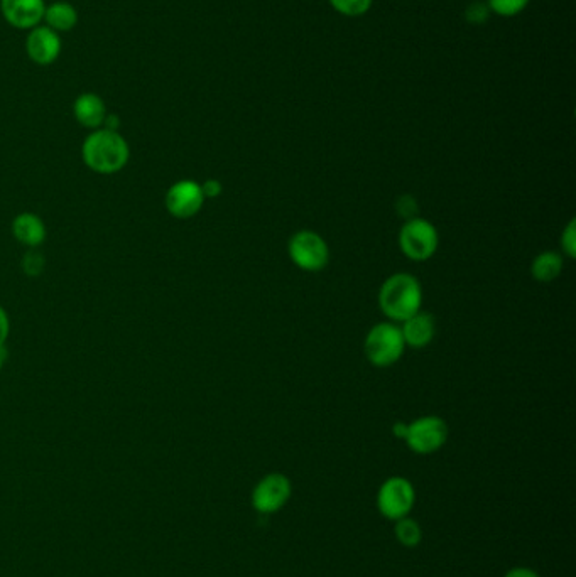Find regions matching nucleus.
<instances>
[{"instance_id": "obj_19", "label": "nucleus", "mask_w": 576, "mask_h": 577, "mask_svg": "<svg viewBox=\"0 0 576 577\" xmlns=\"http://www.w3.org/2000/svg\"><path fill=\"white\" fill-rule=\"evenodd\" d=\"M330 6L345 17H362L370 11L374 0H328Z\"/></svg>"}, {"instance_id": "obj_26", "label": "nucleus", "mask_w": 576, "mask_h": 577, "mask_svg": "<svg viewBox=\"0 0 576 577\" xmlns=\"http://www.w3.org/2000/svg\"><path fill=\"white\" fill-rule=\"evenodd\" d=\"M406 432H408V424L397 422L396 426H394V434H396V437L404 439V437H406Z\"/></svg>"}, {"instance_id": "obj_11", "label": "nucleus", "mask_w": 576, "mask_h": 577, "mask_svg": "<svg viewBox=\"0 0 576 577\" xmlns=\"http://www.w3.org/2000/svg\"><path fill=\"white\" fill-rule=\"evenodd\" d=\"M60 34L48 26H38L31 29L26 39V53L29 60L39 66L53 65L61 53Z\"/></svg>"}, {"instance_id": "obj_27", "label": "nucleus", "mask_w": 576, "mask_h": 577, "mask_svg": "<svg viewBox=\"0 0 576 577\" xmlns=\"http://www.w3.org/2000/svg\"><path fill=\"white\" fill-rule=\"evenodd\" d=\"M4 360H6V350L4 348H0V368L4 365Z\"/></svg>"}, {"instance_id": "obj_9", "label": "nucleus", "mask_w": 576, "mask_h": 577, "mask_svg": "<svg viewBox=\"0 0 576 577\" xmlns=\"http://www.w3.org/2000/svg\"><path fill=\"white\" fill-rule=\"evenodd\" d=\"M205 195L200 184L195 181H180L169 188L166 195V208L174 218L188 220L202 210Z\"/></svg>"}, {"instance_id": "obj_1", "label": "nucleus", "mask_w": 576, "mask_h": 577, "mask_svg": "<svg viewBox=\"0 0 576 577\" xmlns=\"http://www.w3.org/2000/svg\"><path fill=\"white\" fill-rule=\"evenodd\" d=\"M83 161L98 174H115L129 162V146L124 137L109 129H97L83 142Z\"/></svg>"}, {"instance_id": "obj_15", "label": "nucleus", "mask_w": 576, "mask_h": 577, "mask_svg": "<svg viewBox=\"0 0 576 577\" xmlns=\"http://www.w3.org/2000/svg\"><path fill=\"white\" fill-rule=\"evenodd\" d=\"M43 21L56 33H66L77 26L78 11L68 2H55L51 6H46Z\"/></svg>"}, {"instance_id": "obj_14", "label": "nucleus", "mask_w": 576, "mask_h": 577, "mask_svg": "<svg viewBox=\"0 0 576 577\" xmlns=\"http://www.w3.org/2000/svg\"><path fill=\"white\" fill-rule=\"evenodd\" d=\"M12 233L19 242L24 243L26 247H31V249H36L46 238L44 223L33 213H22V215L17 216L12 223Z\"/></svg>"}, {"instance_id": "obj_23", "label": "nucleus", "mask_w": 576, "mask_h": 577, "mask_svg": "<svg viewBox=\"0 0 576 577\" xmlns=\"http://www.w3.org/2000/svg\"><path fill=\"white\" fill-rule=\"evenodd\" d=\"M202 189L205 198H217L222 193V184L215 181V179H210V181L203 184Z\"/></svg>"}, {"instance_id": "obj_5", "label": "nucleus", "mask_w": 576, "mask_h": 577, "mask_svg": "<svg viewBox=\"0 0 576 577\" xmlns=\"http://www.w3.org/2000/svg\"><path fill=\"white\" fill-rule=\"evenodd\" d=\"M416 502V491L411 481L406 480L403 476H392L389 480L382 483L377 493V508L382 517L389 520H401L409 517Z\"/></svg>"}, {"instance_id": "obj_12", "label": "nucleus", "mask_w": 576, "mask_h": 577, "mask_svg": "<svg viewBox=\"0 0 576 577\" xmlns=\"http://www.w3.org/2000/svg\"><path fill=\"white\" fill-rule=\"evenodd\" d=\"M401 333H403L406 346L424 348V346L430 345L436 333V321L433 314L418 311L411 318L403 321Z\"/></svg>"}, {"instance_id": "obj_25", "label": "nucleus", "mask_w": 576, "mask_h": 577, "mask_svg": "<svg viewBox=\"0 0 576 577\" xmlns=\"http://www.w3.org/2000/svg\"><path fill=\"white\" fill-rule=\"evenodd\" d=\"M504 577H539V574L529 567H514Z\"/></svg>"}, {"instance_id": "obj_16", "label": "nucleus", "mask_w": 576, "mask_h": 577, "mask_svg": "<svg viewBox=\"0 0 576 577\" xmlns=\"http://www.w3.org/2000/svg\"><path fill=\"white\" fill-rule=\"evenodd\" d=\"M563 270V260L556 252H543L533 260L531 274L539 282L555 281Z\"/></svg>"}, {"instance_id": "obj_24", "label": "nucleus", "mask_w": 576, "mask_h": 577, "mask_svg": "<svg viewBox=\"0 0 576 577\" xmlns=\"http://www.w3.org/2000/svg\"><path fill=\"white\" fill-rule=\"evenodd\" d=\"M7 335H9V319L6 311L0 308V348L6 343Z\"/></svg>"}, {"instance_id": "obj_13", "label": "nucleus", "mask_w": 576, "mask_h": 577, "mask_svg": "<svg viewBox=\"0 0 576 577\" xmlns=\"http://www.w3.org/2000/svg\"><path fill=\"white\" fill-rule=\"evenodd\" d=\"M73 114H75L78 124L87 127V129L97 130L104 125L105 117H107V107H105L104 100L98 97L97 93H82L75 100Z\"/></svg>"}, {"instance_id": "obj_21", "label": "nucleus", "mask_w": 576, "mask_h": 577, "mask_svg": "<svg viewBox=\"0 0 576 577\" xmlns=\"http://www.w3.org/2000/svg\"><path fill=\"white\" fill-rule=\"evenodd\" d=\"M44 269V257L38 250H29L22 259V270L29 277H38Z\"/></svg>"}, {"instance_id": "obj_18", "label": "nucleus", "mask_w": 576, "mask_h": 577, "mask_svg": "<svg viewBox=\"0 0 576 577\" xmlns=\"http://www.w3.org/2000/svg\"><path fill=\"white\" fill-rule=\"evenodd\" d=\"M490 12L500 17H516L526 11L531 0H485Z\"/></svg>"}, {"instance_id": "obj_22", "label": "nucleus", "mask_w": 576, "mask_h": 577, "mask_svg": "<svg viewBox=\"0 0 576 577\" xmlns=\"http://www.w3.org/2000/svg\"><path fill=\"white\" fill-rule=\"evenodd\" d=\"M561 245H563V250H565L568 257H575L576 255V228L575 220H571L568 223V227L565 228L563 232V237H561Z\"/></svg>"}, {"instance_id": "obj_17", "label": "nucleus", "mask_w": 576, "mask_h": 577, "mask_svg": "<svg viewBox=\"0 0 576 577\" xmlns=\"http://www.w3.org/2000/svg\"><path fill=\"white\" fill-rule=\"evenodd\" d=\"M394 534H396L397 542L403 544L404 547H416L423 539V530L419 527L418 522L409 517L397 520Z\"/></svg>"}, {"instance_id": "obj_20", "label": "nucleus", "mask_w": 576, "mask_h": 577, "mask_svg": "<svg viewBox=\"0 0 576 577\" xmlns=\"http://www.w3.org/2000/svg\"><path fill=\"white\" fill-rule=\"evenodd\" d=\"M492 12H490L487 2L482 0H473L465 9V21L470 22L472 26H484L489 21Z\"/></svg>"}, {"instance_id": "obj_4", "label": "nucleus", "mask_w": 576, "mask_h": 577, "mask_svg": "<svg viewBox=\"0 0 576 577\" xmlns=\"http://www.w3.org/2000/svg\"><path fill=\"white\" fill-rule=\"evenodd\" d=\"M440 237L436 228L423 218H409L399 233V247L414 262H424L436 254Z\"/></svg>"}, {"instance_id": "obj_6", "label": "nucleus", "mask_w": 576, "mask_h": 577, "mask_svg": "<svg viewBox=\"0 0 576 577\" xmlns=\"http://www.w3.org/2000/svg\"><path fill=\"white\" fill-rule=\"evenodd\" d=\"M448 439V426L441 417H419L416 421L408 424V432L404 441L409 449L416 454L436 453L443 448Z\"/></svg>"}, {"instance_id": "obj_3", "label": "nucleus", "mask_w": 576, "mask_h": 577, "mask_svg": "<svg viewBox=\"0 0 576 577\" xmlns=\"http://www.w3.org/2000/svg\"><path fill=\"white\" fill-rule=\"evenodd\" d=\"M365 356L375 367H391L401 360L406 343H404L401 326L394 323L375 324L365 338Z\"/></svg>"}, {"instance_id": "obj_10", "label": "nucleus", "mask_w": 576, "mask_h": 577, "mask_svg": "<svg viewBox=\"0 0 576 577\" xmlns=\"http://www.w3.org/2000/svg\"><path fill=\"white\" fill-rule=\"evenodd\" d=\"M0 11L11 24L21 31H31L34 27L41 26L46 12L44 0H0Z\"/></svg>"}, {"instance_id": "obj_7", "label": "nucleus", "mask_w": 576, "mask_h": 577, "mask_svg": "<svg viewBox=\"0 0 576 577\" xmlns=\"http://www.w3.org/2000/svg\"><path fill=\"white\" fill-rule=\"evenodd\" d=\"M289 257L299 269L316 272L328 264L330 259V250L321 235L303 230L291 238L289 242Z\"/></svg>"}, {"instance_id": "obj_8", "label": "nucleus", "mask_w": 576, "mask_h": 577, "mask_svg": "<svg viewBox=\"0 0 576 577\" xmlns=\"http://www.w3.org/2000/svg\"><path fill=\"white\" fill-rule=\"evenodd\" d=\"M293 485L288 476L271 473L264 476L252 491V507L264 515H271L281 510L289 502Z\"/></svg>"}, {"instance_id": "obj_2", "label": "nucleus", "mask_w": 576, "mask_h": 577, "mask_svg": "<svg viewBox=\"0 0 576 577\" xmlns=\"http://www.w3.org/2000/svg\"><path fill=\"white\" fill-rule=\"evenodd\" d=\"M421 302H423L421 284L416 277L404 272L389 277L379 292L382 313L394 323H403L421 311Z\"/></svg>"}]
</instances>
